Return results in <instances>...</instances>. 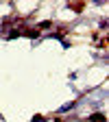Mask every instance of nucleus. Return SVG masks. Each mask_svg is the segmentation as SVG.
Instances as JSON below:
<instances>
[{
  "label": "nucleus",
  "instance_id": "1",
  "mask_svg": "<svg viewBox=\"0 0 109 122\" xmlns=\"http://www.w3.org/2000/svg\"><path fill=\"white\" fill-rule=\"evenodd\" d=\"M33 122H42V118H39V116H37V118H35V120H33Z\"/></svg>",
  "mask_w": 109,
  "mask_h": 122
}]
</instances>
